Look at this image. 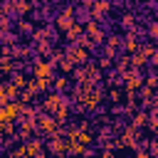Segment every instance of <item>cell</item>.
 <instances>
[{
  "label": "cell",
  "mask_w": 158,
  "mask_h": 158,
  "mask_svg": "<svg viewBox=\"0 0 158 158\" xmlns=\"http://www.w3.org/2000/svg\"><path fill=\"white\" fill-rule=\"evenodd\" d=\"M17 111H22V106H20V104H10V106L0 109V121H15Z\"/></svg>",
  "instance_id": "obj_1"
},
{
  "label": "cell",
  "mask_w": 158,
  "mask_h": 158,
  "mask_svg": "<svg viewBox=\"0 0 158 158\" xmlns=\"http://www.w3.org/2000/svg\"><path fill=\"white\" fill-rule=\"evenodd\" d=\"M72 25H74V20H72V10H64V12L57 17V27L67 30V27H72Z\"/></svg>",
  "instance_id": "obj_2"
},
{
  "label": "cell",
  "mask_w": 158,
  "mask_h": 158,
  "mask_svg": "<svg viewBox=\"0 0 158 158\" xmlns=\"http://www.w3.org/2000/svg\"><path fill=\"white\" fill-rule=\"evenodd\" d=\"M49 69H52L49 62H37L35 64V77H49Z\"/></svg>",
  "instance_id": "obj_3"
},
{
  "label": "cell",
  "mask_w": 158,
  "mask_h": 158,
  "mask_svg": "<svg viewBox=\"0 0 158 158\" xmlns=\"http://www.w3.org/2000/svg\"><path fill=\"white\" fill-rule=\"evenodd\" d=\"M69 57H72V62H84V59H86V52H84V49H72Z\"/></svg>",
  "instance_id": "obj_4"
},
{
  "label": "cell",
  "mask_w": 158,
  "mask_h": 158,
  "mask_svg": "<svg viewBox=\"0 0 158 158\" xmlns=\"http://www.w3.org/2000/svg\"><path fill=\"white\" fill-rule=\"evenodd\" d=\"M106 10H109V2H106V0H101V2H96V5H94V15H96V17H99V15H104Z\"/></svg>",
  "instance_id": "obj_5"
},
{
  "label": "cell",
  "mask_w": 158,
  "mask_h": 158,
  "mask_svg": "<svg viewBox=\"0 0 158 158\" xmlns=\"http://www.w3.org/2000/svg\"><path fill=\"white\" fill-rule=\"evenodd\" d=\"M86 30H89V32H91L96 40H101V30L96 27V22H89V25H86Z\"/></svg>",
  "instance_id": "obj_6"
},
{
  "label": "cell",
  "mask_w": 158,
  "mask_h": 158,
  "mask_svg": "<svg viewBox=\"0 0 158 158\" xmlns=\"http://www.w3.org/2000/svg\"><path fill=\"white\" fill-rule=\"evenodd\" d=\"M126 79H128V81H126V84H128V89H136V86H141V79H136L133 74H128Z\"/></svg>",
  "instance_id": "obj_7"
},
{
  "label": "cell",
  "mask_w": 158,
  "mask_h": 158,
  "mask_svg": "<svg viewBox=\"0 0 158 158\" xmlns=\"http://www.w3.org/2000/svg\"><path fill=\"white\" fill-rule=\"evenodd\" d=\"M77 35H81V27H79V25H72V27H69V40H74Z\"/></svg>",
  "instance_id": "obj_8"
},
{
  "label": "cell",
  "mask_w": 158,
  "mask_h": 158,
  "mask_svg": "<svg viewBox=\"0 0 158 158\" xmlns=\"http://www.w3.org/2000/svg\"><path fill=\"white\" fill-rule=\"evenodd\" d=\"M74 138H79L81 143H91V136L89 133H74Z\"/></svg>",
  "instance_id": "obj_9"
},
{
  "label": "cell",
  "mask_w": 158,
  "mask_h": 158,
  "mask_svg": "<svg viewBox=\"0 0 158 158\" xmlns=\"http://www.w3.org/2000/svg\"><path fill=\"white\" fill-rule=\"evenodd\" d=\"M27 7H30V5H27V2H25V0H17V10H20V12H25V10H27Z\"/></svg>",
  "instance_id": "obj_10"
},
{
  "label": "cell",
  "mask_w": 158,
  "mask_h": 158,
  "mask_svg": "<svg viewBox=\"0 0 158 158\" xmlns=\"http://www.w3.org/2000/svg\"><path fill=\"white\" fill-rule=\"evenodd\" d=\"M126 47H128V49H136V40H133V37H128V42H126Z\"/></svg>",
  "instance_id": "obj_11"
},
{
  "label": "cell",
  "mask_w": 158,
  "mask_h": 158,
  "mask_svg": "<svg viewBox=\"0 0 158 158\" xmlns=\"http://www.w3.org/2000/svg\"><path fill=\"white\" fill-rule=\"evenodd\" d=\"M136 123H138V126L146 123V114H138V116H136Z\"/></svg>",
  "instance_id": "obj_12"
},
{
  "label": "cell",
  "mask_w": 158,
  "mask_h": 158,
  "mask_svg": "<svg viewBox=\"0 0 158 158\" xmlns=\"http://www.w3.org/2000/svg\"><path fill=\"white\" fill-rule=\"evenodd\" d=\"M151 35H153V37H158V22H153V25H151Z\"/></svg>",
  "instance_id": "obj_13"
},
{
  "label": "cell",
  "mask_w": 158,
  "mask_h": 158,
  "mask_svg": "<svg viewBox=\"0 0 158 158\" xmlns=\"http://www.w3.org/2000/svg\"><path fill=\"white\" fill-rule=\"evenodd\" d=\"M153 62H156V64H158V52H156V54H153Z\"/></svg>",
  "instance_id": "obj_14"
}]
</instances>
